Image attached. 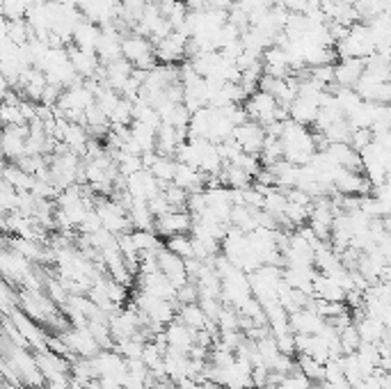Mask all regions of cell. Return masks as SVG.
<instances>
[{
	"label": "cell",
	"instance_id": "20",
	"mask_svg": "<svg viewBox=\"0 0 391 389\" xmlns=\"http://www.w3.org/2000/svg\"><path fill=\"white\" fill-rule=\"evenodd\" d=\"M295 366H298V371L302 373V376H307V378L311 380V383H322V364L316 362L313 357L298 355Z\"/></svg>",
	"mask_w": 391,
	"mask_h": 389
},
{
	"label": "cell",
	"instance_id": "9",
	"mask_svg": "<svg viewBox=\"0 0 391 389\" xmlns=\"http://www.w3.org/2000/svg\"><path fill=\"white\" fill-rule=\"evenodd\" d=\"M135 282H138V291H145V293L161 298V300H170V302H174V298H176V289L172 287L170 280L165 278V275H163L161 271L149 273V275H138V278H135Z\"/></svg>",
	"mask_w": 391,
	"mask_h": 389
},
{
	"label": "cell",
	"instance_id": "8",
	"mask_svg": "<svg viewBox=\"0 0 391 389\" xmlns=\"http://www.w3.org/2000/svg\"><path fill=\"white\" fill-rule=\"evenodd\" d=\"M185 46H188V39H185V37L172 30V33L165 37V39H161V42L156 44V48H154L156 62L176 64L179 60L185 57Z\"/></svg>",
	"mask_w": 391,
	"mask_h": 389
},
{
	"label": "cell",
	"instance_id": "10",
	"mask_svg": "<svg viewBox=\"0 0 391 389\" xmlns=\"http://www.w3.org/2000/svg\"><path fill=\"white\" fill-rule=\"evenodd\" d=\"M192 224V215L188 211H170L154 220V231L158 236H176V234H188Z\"/></svg>",
	"mask_w": 391,
	"mask_h": 389
},
{
	"label": "cell",
	"instance_id": "2",
	"mask_svg": "<svg viewBox=\"0 0 391 389\" xmlns=\"http://www.w3.org/2000/svg\"><path fill=\"white\" fill-rule=\"evenodd\" d=\"M94 213L99 215L101 227L105 231H110V234L119 236V234H126V231H133L129 213H126V208L119 206L115 199H99L94 204Z\"/></svg>",
	"mask_w": 391,
	"mask_h": 389
},
{
	"label": "cell",
	"instance_id": "19",
	"mask_svg": "<svg viewBox=\"0 0 391 389\" xmlns=\"http://www.w3.org/2000/svg\"><path fill=\"white\" fill-rule=\"evenodd\" d=\"M174 170H176V161L170 159V156H158L152 163V168H149V172L161 181V186L165 188L167 183H172V179H174Z\"/></svg>",
	"mask_w": 391,
	"mask_h": 389
},
{
	"label": "cell",
	"instance_id": "15",
	"mask_svg": "<svg viewBox=\"0 0 391 389\" xmlns=\"http://www.w3.org/2000/svg\"><path fill=\"white\" fill-rule=\"evenodd\" d=\"M163 332H165V339H167V346L181 350V353H188L190 346L194 343V330L185 327L183 323H179L176 318L172 320L170 325H165Z\"/></svg>",
	"mask_w": 391,
	"mask_h": 389
},
{
	"label": "cell",
	"instance_id": "25",
	"mask_svg": "<svg viewBox=\"0 0 391 389\" xmlns=\"http://www.w3.org/2000/svg\"><path fill=\"white\" fill-rule=\"evenodd\" d=\"M309 387H311V380L307 376H302V373L295 369V371H291L282 378V383L277 389H309Z\"/></svg>",
	"mask_w": 391,
	"mask_h": 389
},
{
	"label": "cell",
	"instance_id": "21",
	"mask_svg": "<svg viewBox=\"0 0 391 389\" xmlns=\"http://www.w3.org/2000/svg\"><path fill=\"white\" fill-rule=\"evenodd\" d=\"M165 248L170 252H174L176 257L181 259H190L192 257V243H190V234H176V236H170L165 241Z\"/></svg>",
	"mask_w": 391,
	"mask_h": 389
},
{
	"label": "cell",
	"instance_id": "4",
	"mask_svg": "<svg viewBox=\"0 0 391 389\" xmlns=\"http://www.w3.org/2000/svg\"><path fill=\"white\" fill-rule=\"evenodd\" d=\"M62 341L66 343V348H69V353L73 357H82V360H89V357H94L101 350V346L96 343L94 336L89 334V330L85 325L64 330L62 332Z\"/></svg>",
	"mask_w": 391,
	"mask_h": 389
},
{
	"label": "cell",
	"instance_id": "16",
	"mask_svg": "<svg viewBox=\"0 0 391 389\" xmlns=\"http://www.w3.org/2000/svg\"><path fill=\"white\" fill-rule=\"evenodd\" d=\"M316 117H318V103H313L311 99L295 96V99L289 103V119L291 122L309 126V124L316 122Z\"/></svg>",
	"mask_w": 391,
	"mask_h": 389
},
{
	"label": "cell",
	"instance_id": "24",
	"mask_svg": "<svg viewBox=\"0 0 391 389\" xmlns=\"http://www.w3.org/2000/svg\"><path fill=\"white\" fill-rule=\"evenodd\" d=\"M359 343H362V339H359L355 325H348L345 330L339 332V348H341V355L355 353V350L359 348Z\"/></svg>",
	"mask_w": 391,
	"mask_h": 389
},
{
	"label": "cell",
	"instance_id": "11",
	"mask_svg": "<svg viewBox=\"0 0 391 389\" xmlns=\"http://www.w3.org/2000/svg\"><path fill=\"white\" fill-rule=\"evenodd\" d=\"M334 69V85L336 87H355L357 80L364 73V60L357 57H341L339 62L332 64Z\"/></svg>",
	"mask_w": 391,
	"mask_h": 389
},
{
	"label": "cell",
	"instance_id": "1",
	"mask_svg": "<svg viewBox=\"0 0 391 389\" xmlns=\"http://www.w3.org/2000/svg\"><path fill=\"white\" fill-rule=\"evenodd\" d=\"M122 57L126 62H131L133 69H142V71H152L158 64L154 57V44L147 39V37L140 35H129L122 39Z\"/></svg>",
	"mask_w": 391,
	"mask_h": 389
},
{
	"label": "cell",
	"instance_id": "12",
	"mask_svg": "<svg viewBox=\"0 0 391 389\" xmlns=\"http://www.w3.org/2000/svg\"><path fill=\"white\" fill-rule=\"evenodd\" d=\"M66 55H69L73 71H76L80 78H96V73L101 71L99 57H96V53H92V51H80L76 46H69Z\"/></svg>",
	"mask_w": 391,
	"mask_h": 389
},
{
	"label": "cell",
	"instance_id": "5",
	"mask_svg": "<svg viewBox=\"0 0 391 389\" xmlns=\"http://www.w3.org/2000/svg\"><path fill=\"white\" fill-rule=\"evenodd\" d=\"M124 188H126V192H129L133 199L149 201V199L156 197V194L163 190V186H161V181H158V179L149 170H140V172H135V174L124 179Z\"/></svg>",
	"mask_w": 391,
	"mask_h": 389
},
{
	"label": "cell",
	"instance_id": "22",
	"mask_svg": "<svg viewBox=\"0 0 391 389\" xmlns=\"http://www.w3.org/2000/svg\"><path fill=\"white\" fill-rule=\"evenodd\" d=\"M307 220H309V206H300V204L287 201V206H284V224L300 227V224H304Z\"/></svg>",
	"mask_w": 391,
	"mask_h": 389
},
{
	"label": "cell",
	"instance_id": "29",
	"mask_svg": "<svg viewBox=\"0 0 391 389\" xmlns=\"http://www.w3.org/2000/svg\"><path fill=\"white\" fill-rule=\"evenodd\" d=\"M277 5H282L289 14H304V7L309 0H275Z\"/></svg>",
	"mask_w": 391,
	"mask_h": 389
},
{
	"label": "cell",
	"instance_id": "28",
	"mask_svg": "<svg viewBox=\"0 0 391 389\" xmlns=\"http://www.w3.org/2000/svg\"><path fill=\"white\" fill-rule=\"evenodd\" d=\"M275 343H277V350H280L282 355H293V357H295V341H293V332L277 334Z\"/></svg>",
	"mask_w": 391,
	"mask_h": 389
},
{
	"label": "cell",
	"instance_id": "31",
	"mask_svg": "<svg viewBox=\"0 0 391 389\" xmlns=\"http://www.w3.org/2000/svg\"><path fill=\"white\" fill-rule=\"evenodd\" d=\"M147 3H152V5H158V3H161V0H147Z\"/></svg>",
	"mask_w": 391,
	"mask_h": 389
},
{
	"label": "cell",
	"instance_id": "18",
	"mask_svg": "<svg viewBox=\"0 0 391 389\" xmlns=\"http://www.w3.org/2000/svg\"><path fill=\"white\" fill-rule=\"evenodd\" d=\"M131 238L138 254H158L165 248V243L161 241V236H158L154 229H133Z\"/></svg>",
	"mask_w": 391,
	"mask_h": 389
},
{
	"label": "cell",
	"instance_id": "32",
	"mask_svg": "<svg viewBox=\"0 0 391 389\" xmlns=\"http://www.w3.org/2000/svg\"><path fill=\"white\" fill-rule=\"evenodd\" d=\"M115 389H124V387H122V385H119V387H115Z\"/></svg>",
	"mask_w": 391,
	"mask_h": 389
},
{
	"label": "cell",
	"instance_id": "6",
	"mask_svg": "<svg viewBox=\"0 0 391 389\" xmlns=\"http://www.w3.org/2000/svg\"><path fill=\"white\" fill-rule=\"evenodd\" d=\"M231 138L236 140V145L243 149L245 154L259 156L263 149V140H266V131H263V126L257 122H245L236 126Z\"/></svg>",
	"mask_w": 391,
	"mask_h": 389
},
{
	"label": "cell",
	"instance_id": "23",
	"mask_svg": "<svg viewBox=\"0 0 391 389\" xmlns=\"http://www.w3.org/2000/svg\"><path fill=\"white\" fill-rule=\"evenodd\" d=\"M0 124L5 126H26V117L21 112L19 103L12 106V103H0Z\"/></svg>",
	"mask_w": 391,
	"mask_h": 389
},
{
	"label": "cell",
	"instance_id": "7",
	"mask_svg": "<svg viewBox=\"0 0 391 389\" xmlns=\"http://www.w3.org/2000/svg\"><path fill=\"white\" fill-rule=\"evenodd\" d=\"M156 261H158V271H161L165 278L170 280V284L174 289L183 287L185 282H190L185 273V266H183V259L176 257L174 252H170L167 248H163L161 252L156 254Z\"/></svg>",
	"mask_w": 391,
	"mask_h": 389
},
{
	"label": "cell",
	"instance_id": "27",
	"mask_svg": "<svg viewBox=\"0 0 391 389\" xmlns=\"http://www.w3.org/2000/svg\"><path fill=\"white\" fill-rule=\"evenodd\" d=\"M371 142H373V133H371V129H355V131L350 133L348 145H350V149H355V152L359 154L364 147L371 145Z\"/></svg>",
	"mask_w": 391,
	"mask_h": 389
},
{
	"label": "cell",
	"instance_id": "3",
	"mask_svg": "<svg viewBox=\"0 0 391 389\" xmlns=\"http://www.w3.org/2000/svg\"><path fill=\"white\" fill-rule=\"evenodd\" d=\"M243 106H245L247 117H250V122H257L261 126H266L270 122H277L275 117H277V108H280V103H277L268 92L257 89L254 94L247 96Z\"/></svg>",
	"mask_w": 391,
	"mask_h": 389
},
{
	"label": "cell",
	"instance_id": "13",
	"mask_svg": "<svg viewBox=\"0 0 391 389\" xmlns=\"http://www.w3.org/2000/svg\"><path fill=\"white\" fill-rule=\"evenodd\" d=\"M322 325H325V318L311 309H300L289 314V327L293 334H318Z\"/></svg>",
	"mask_w": 391,
	"mask_h": 389
},
{
	"label": "cell",
	"instance_id": "14",
	"mask_svg": "<svg viewBox=\"0 0 391 389\" xmlns=\"http://www.w3.org/2000/svg\"><path fill=\"white\" fill-rule=\"evenodd\" d=\"M99 37H101V26L92 24V21H87V19H80L71 33L73 46L80 51H92V53H94L96 44H99Z\"/></svg>",
	"mask_w": 391,
	"mask_h": 389
},
{
	"label": "cell",
	"instance_id": "26",
	"mask_svg": "<svg viewBox=\"0 0 391 389\" xmlns=\"http://www.w3.org/2000/svg\"><path fill=\"white\" fill-rule=\"evenodd\" d=\"M197 300H199V291L194 287V282H185L183 287L176 289V298H174L176 305H192Z\"/></svg>",
	"mask_w": 391,
	"mask_h": 389
},
{
	"label": "cell",
	"instance_id": "30",
	"mask_svg": "<svg viewBox=\"0 0 391 389\" xmlns=\"http://www.w3.org/2000/svg\"><path fill=\"white\" fill-rule=\"evenodd\" d=\"M309 389H320V385L318 383H311V387Z\"/></svg>",
	"mask_w": 391,
	"mask_h": 389
},
{
	"label": "cell",
	"instance_id": "17",
	"mask_svg": "<svg viewBox=\"0 0 391 389\" xmlns=\"http://www.w3.org/2000/svg\"><path fill=\"white\" fill-rule=\"evenodd\" d=\"M176 320L179 323H183L185 327H190V330H206L208 325V318L206 314L201 311V307L197 302L192 305H176Z\"/></svg>",
	"mask_w": 391,
	"mask_h": 389
}]
</instances>
